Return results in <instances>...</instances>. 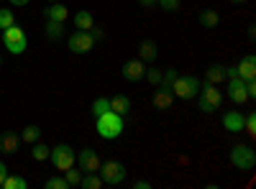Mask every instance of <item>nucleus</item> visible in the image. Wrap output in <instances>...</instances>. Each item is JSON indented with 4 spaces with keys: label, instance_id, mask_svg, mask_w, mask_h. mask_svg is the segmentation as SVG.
Wrapping results in <instances>:
<instances>
[{
    "label": "nucleus",
    "instance_id": "obj_1",
    "mask_svg": "<svg viewBox=\"0 0 256 189\" xmlns=\"http://www.w3.org/2000/svg\"><path fill=\"white\" fill-rule=\"evenodd\" d=\"M95 120H98V133H100V138H105V141H113V138H118V136L123 133V115H118V113H113V110L98 115Z\"/></svg>",
    "mask_w": 256,
    "mask_h": 189
},
{
    "label": "nucleus",
    "instance_id": "obj_29",
    "mask_svg": "<svg viewBox=\"0 0 256 189\" xmlns=\"http://www.w3.org/2000/svg\"><path fill=\"white\" fill-rule=\"evenodd\" d=\"M156 3H159V8L164 13H177L180 5H182V0H156Z\"/></svg>",
    "mask_w": 256,
    "mask_h": 189
},
{
    "label": "nucleus",
    "instance_id": "obj_5",
    "mask_svg": "<svg viewBox=\"0 0 256 189\" xmlns=\"http://www.w3.org/2000/svg\"><path fill=\"white\" fill-rule=\"evenodd\" d=\"M230 164L236 166V169H241V172H251L254 166H256L254 149H251V146H244V143L233 146V149H230Z\"/></svg>",
    "mask_w": 256,
    "mask_h": 189
},
{
    "label": "nucleus",
    "instance_id": "obj_31",
    "mask_svg": "<svg viewBox=\"0 0 256 189\" xmlns=\"http://www.w3.org/2000/svg\"><path fill=\"white\" fill-rule=\"evenodd\" d=\"M174 77H177V69H172V67L164 69V74H162V85H159V87L169 90V87H172V82H174Z\"/></svg>",
    "mask_w": 256,
    "mask_h": 189
},
{
    "label": "nucleus",
    "instance_id": "obj_27",
    "mask_svg": "<svg viewBox=\"0 0 256 189\" xmlns=\"http://www.w3.org/2000/svg\"><path fill=\"white\" fill-rule=\"evenodd\" d=\"M110 110V97H98L95 102H92V115L98 118V115H102V113H108Z\"/></svg>",
    "mask_w": 256,
    "mask_h": 189
},
{
    "label": "nucleus",
    "instance_id": "obj_40",
    "mask_svg": "<svg viewBox=\"0 0 256 189\" xmlns=\"http://www.w3.org/2000/svg\"><path fill=\"white\" fill-rule=\"evenodd\" d=\"M31 0H10V5H28Z\"/></svg>",
    "mask_w": 256,
    "mask_h": 189
},
{
    "label": "nucleus",
    "instance_id": "obj_26",
    "mask_svg": "<svg viewBox=\"0 0 256 189\" xmlns=\"http://www.w3.org/2000/svg\"><path fill=\"white\" fill-rule=\"evenodd\" d=\"M46 36L54 41V38H62L64 36V23H56V20H46Z\"/></svg>",
    "mask_w": 256,
    "mask_h": 189
},
{
    "label": "nucleus",
    "instance_id": "obj_23",
    "mask_svg": "<svg viewBox=\"0 0 256 189\" xmlns=\"http://www.w3.org/2000/svg\"><path fill=\"white\" fill-rule=\"evenodd\" d=\"M49 151H52V149H49L46 143H38V141L31 143V156H34V161H46V159H49Z\"/></svg>",
    "mask_w": 256,
    "mask_h": 189
},
{
    "label": "nucleus",
    "instance_id": "obj_41",
    "mask_svg": "<svg viewBox=\"0 0 256 189\" xmlns=\"http://www.w3.org/2000/svg\"><path fill=\"white\" fill-rule=\"evenodd\" d=\"M230 3H246V0H230Z\"/></svg>",
    "mask_w": 256,
    "mask_h": 189
},
{
    "label": "nucleus",
    "instance_id": "obj_30",
    "mask_svg": "<svg viewBox=\"0 0 256 189\" xmlns=\"http://www.w3.org/2000/svg\"><path fill=\"white\" fill-rule=\"evenodd\" d=\"M44 187L46 189H70V184H67V179H64V177H52V179H46Z\"/></svg>",
    "mask_w": 256,
    "mask_h": 189
},
{
    "label": "nucleus",
    "instance_id": "obj_20",
    "mask_svg": "<svg viewBox=\"0 0 256 189\" xmlns=\"http://www.w3.org/2000/svg\"><path fill=\"white\" fill-rule=\"evenodd\" d=\"M92 26H95V18H92L90 10H80V13L74 15V28H77V31H90Z\"/></svg>",
    "mask_w": 256,
    "mask_h": 189
},
{
    "label": "nucleus",
    "instance_id": "obj_24",
    "mask_svg": "<svg viewBox=\"0 0 256 189\" xmlns=\"http://www.w3.org/2000/svg\"><path fill=\"white\" fill-rule=\"evenodd\" d=\"M38 138H41V128H38V125H26L24 133H20V141H24V143H36Z\"/></svg>",
    "mask_w": 256,
    "mask_h": 189
},
{
    "label": "nucleus",
    "instance_id": "obj_2",
    "mask_svg": "<svg viewBox=\"0 0 256 189\" xmlns=\"http://www.w3.org/2000/svg\"><path fill=\"white\" fill-rule=\"evenodd\" d=\"M169 90H172V95L180 97V100H192L200 92V79L192 77V74H177Z\"/></svg>",
    "mask_w": 256,
    "mask_h": 189
},
{
    "label": "nucleus",
    "instance_id": "obj_9",
    "mask_svg": "<svg viewBox=\"0 0 256 189\" xmlns=\"http://www.w3.org/2000/svg\"><path fill=\"white\" fill-rule=\"evenodd\" d=\"M77 164H80V169L84 172V174H92V172H98L100 169V156H98V151H92V149H82L80 154H77Z\"/></svg>",
    "mask_w": 256,
    "mask_h": 189
},
{
    "label": "nucleus",
    "instance_id": "obj_13",
    "mask_svg": "<svg viewBox=\"0 0 256 189\" xmlns=\"http://www.w3.org/2000/svg\"><path fill=\"white\" fill-rule=\"evenodd\" d=\"M233 69H236V77H241L244 82L246 79H256V56L254 54H246Z\"/></svg>",
    "mask_w": 256,
    "mask_h": 189
},
{
    "label": "nucleus",
    "instance_id": "obj_39",
    "mask_svg": "<svg viewBox=\"0 0 256 189\" xmlns=\"http://www.w3.org/2000/svg\"><path fill=\"white\" fill-rule=\"evenodd\" d=\"M90 33H92V38H102V31H100V28H95V26L90 28Z\"/></svg>",
    "mask_w": 256,
    "mask_h": 189
},
{
    "label": "nucleus",
    "instance_id": "obj_36",
    "mask_svg": "<svg viewBox=\"0 0 256 189\" xmlns=\"http://www.w3.org/2000/svg\"><path fill=\"white\" fill-rule=\"evenodd\" d=\"M134 189H152V182H146V179H136V182H134Z\"/></svg>",
    "mask_w": 256,
    "mask_h": 189
},
{
    "label": "nucleus",
    "instance_id": "obj_38",
    "mask_svg": "<svg viewBox=\"0 0 256 189\" xmlns=\"http://www.w3.org/2000/svg\"><path fill=\"white\" fill-rule=\"evenodd\" d=\"M138 3H141L144 8H152V5H156V0H138Z\"/></svg>",
    "mask_w": 256,
    "mask_h": 189
},
{
    "label": "nucleus",
    "instance_id": "obj_43",
    "mask_svg": "<svg viewBox=\"0 0 256 189\" xmlns=\"http://www.w3.org/2000/svg\"><path fill=\"white\" fill-rule=\"evenodd\" d=\"M0 64H3V59H0Z\"/></svg>",
    "mask_w": 256,
    "mask_h": 189
},
{
    "label": "nucleus",
    "instance_id": "obj_4",
    "mask_svg": "<svg viewBox=\"0 0 256 189\" xmlns=\"http://www.w3.org/2000/svg\"><path fill=\"white\" fill-rule=\"evenodd\" d=\"M3 46H6L10 54H16V56L26 51V46H28V38H26L24 28H20L18 23H13V26L3 28Z\"/></svg>",
    "mask_w": 256,
    "mask_h": 189
},
{
    "label": "nucleus",
    "instance_id": "obj_3",
    "mask_svg": "<svg viewBox=\"0 0 256 189\" xmlns=\"http://www.w3.org/2000/svg\"><path fill=\"white\" fill-rule=\"evenodd\" d=\"M200 110L202 113H216L220 110V105H223V92L218 90V85H210V82H205V85H200Z\"/></svg>",
    "mask_w": 256,
    "mask_h": 189
},
{
    "label": "nucleus",
    "instance_id": "obj_34",
    "mask_svg": "<svg viewBox=\"0 0 256 189\" xmlns=\"http://www.w3.org/2000/svg\"><path fill=\"white\" fill-rule=\"evenodd\" d=\"M162 74H164L162 69H146L144 79H148V82H152V85H156V87H159V85H162Z\"/></svg>",
    "mask_w": 256,
    "mask_h": 189
},
{
    "label": "nucleus",
    "instance_id": "obj_22",
    "mask_svg": "<svg viewBox=\"0 0 256 189\" xmlns=\"http://www.w3.org/2000/svg\"><path fill=\"white\" fill-rule=\"evenodd\" d=\"M3 189H28V182L18 174H8L3 182Z\"/></svg>",
    "mask_w": 256,
    "mask_h": 189
},
{
    "label": "nucleus",
    "instance_id": "obj_7",
    "mask_svg": "<svg viewBox=\"0 0 256 189\" xmlns=\"http://www.w3.org/2000/svg\"><path fill=\"white\" fill-rule=\"evenodd\" d=\"M49 159H52V164H54V169L64 172V169H70V166H74L77 151L72 149V146H67V143H59L56 149L49 151Z\"/></svg>",
    "mask_w": 256,
    "mask_h": 189
},
{
    "label": "nucleus",
    "instance_id": "obj_10",
    "mask_svg": "<svg viewBox=\"0 0 256 189\" xmlns=\"http://www.w3.org/2000/svg\"><path fill=\"white\" fill-rule=\"evenodd\" d=\"M228 97L236 102V105H244L248 100V92H246V82L241 77H230L228 79Z\"/></svg>",
    "mask_w": 256,
    "mask_h": 189
},
{
    "label": "nucleus",
    "instance_id": "obj_17",
    "mask_svg": "<svg viewBox=\"0 0 256 189\" xmlns=\"http://www.w3.org/2000/svg\"><path fill=\"white\" fill-rule=\"evenodd\" d=\"M44 13H46V20H56V23H64V20L70 18V10L62 5V0H59V3H52Z\"/></svg>",
    "mask_w": 256,
    "mask_h": 189
},
{
    "label": "nucleus",
    "instance_id": "obj_14",
    "mask_svg": "<svg viewBox=\"0 0 256 189\" xmlns=\"http://www.w3.org/2000/svg\"><path fill=\"white\" fill-rule=\"evenodd\" d=\"M244 120H246V115L241 110L223 113V125H226V131H230V133H241L244 131Z\"/></svg>",
    "mask_w": 256,
    "mask_h": 189
},
{
    "label": "nucleus",
    "instance_id": "obj_19",
    "mask_svg": "<svg viewBox=\"0 0 256 189\" xmlns=\"http://www.w3.org/2000/svg\"><path fill=\"white\" fill-rule=\"evenodd\" d=\"M110 110L118 113V115H128V113H131V100H128L126 95H116V97H110Z\"/></svg>",
    "mask_w": 256,
    "mask_h": 189
},
{
    "label": "nucleus",
    "instance_id": "obj_25",
    "mask_svg": "<svg viewBox=\"0 0 256 189\" xmlns=\"http://www.w3.org/2000/svg\"><path fill=\"white\" fill-rule=\"evenodd\" d=\"M80 187H84V189H100V187H102V179H100V174H98V172L84 174V177H82V182H80Z\"/></svg>",
    "mask_w": 256,
    "mask_h": 189
},
{
    "label": "nucleus",
    "instance_id": "obj_15",
    "mask_svg": "<svg viewBox=\"0 0 256 189\" xmlns=\"http://www.w3.org/2000/svg\"><path fill=\"white\" fill-rule=\"evenodd\" d=\"M228 79V67L226 64H210L208 72H205V82H210V85H220V82Z\"/></svg>",
    "mask_w": 256,
    "mask_h": 189
},
{
    "label": "nucleus",
    "instance_id": "obj_18",
    "mask_svg": "<svg viewBox=\"0 0 256 189\" xmlns=\"http://www.w3.org/2000/svg\"><path fill=\"white\" fill-rule=\"evenodd\" d=\"M156 56H159V46L154 41H141L138 44V59L141 61H154Z\"/></svg>",
    "mask_w": 256,
    "mask_h": 189
},
{
    "label": "nucleus",
    "instance_id": "obj_32",
    "mask_svg": "<svg viewBox=\"0 0 256 189\" xmlns=\"http://www.w3.org/2000/svg\"><path fill=\"white\" fill-rule=\"evenodd\" d=\"M13 23H16L13 13H10L8 8H0V28H8V26H13Z\"/></svg>",
    "mask_w": 256,
    "mask_h": 189
},
{
    "label": "nucleus",
    "instance_id": "obj_16",
    "mask_svg": "<svg viewBox=\"0 0 256 189\" xmlns=\"http://www.w3.org/2000/svg\"><path fill=\"white\" fill-rule=\"evenodd\" d=\"M152 102H154V108H156V110H169V108L174 105V95H172V90H164V87H159Z\"/></svg>",
    "mask_w": 256,
    "mask_h": 189
},
{
    "label": "nucleus",
    "instance_id": "obj_12",
    "mask_svg": "<svg viewBox=\"0 0 256 189\" xmlns=\"http://www.w3.org/2000/svg\"><path fill=\"white\" fill-rule=\"evenodd\" d=\"M20 136L18 133H13V131H6L3 136H0V154L3 156H16L18 154V149H20Z\"/></svg>",
    "mask_w": 256,
    "mask_h": 189
},
{
    "label": "nucleus",
    "instance_id": "obj_11",
    "mask_svg": "<svg viewBox=\"0 0 256 189\" xmlns=\"http://www.w3.org/2000/svg\"><path fill=\"white\" fill-rule=\"evenodd\" d=\"M120 74H123V79H128V82H138V79H144L146 67H144L141 59H128L126 64H123V69H120Z\"/></svg>",
    "mask_w": 256,
    "mask_h": 189
},
{
    "label": "nucleus",
    "instance_id": "obj_33",
    "mask_svg": "<svg viewBox=\"0 0 256 189\" xmlns=\"http://www.w3.org/2000/svg\"><path fill=\"white\" fill-rule=\"evenodd\" d=\"M244 131H246L251 138L256 136V115H254V113H248V115H246V120H244Z\"/></svg>",
    "mask_w": 256,
    "mask_h": 189
},
{
    "label": "nucleus",
    "instance_id": "obj_35",
    "mask_svg": "<svg viewBox=\"0 0 256 189\" xmlns=\"http://www.w3.org/2000/svg\"><path fill=\"white\" fill-rule=\"evenodd\" d=\"M246 92H248V97H256V82L254 79H246Z\"/></svg>",
    "mask_w": 256,
    "mask_h": 189
},
{
    "label": "nucleus",
    "instance_id": "obj_42",
    "mask_svg": "<svg viewBox=\"0 0 256 189\" xmlns=\"http://www.w3.org/2000/svg\"><path fill=\"white\" fill-rule=\"evenodd\" d=\"M49 3H59V0H49Z\"/></svg>",
    "mask_w": 256,
    "mask_h": 189
},
{
    "label": "nucleus",
    "instance_id": "obj_8",
    "mask_svg": "<svg viewBox=\"0 0 256 189\" xmlns=\"http://www.w3.org/2000/svg\"><path fill=\"white\" fill-rule=\"evenodd\" d=\"M95 49V38L90 31H74L70 36V51L72 54H90Z\"/></svg>",
    "mask_w": 256,
    "mask_h": 189
},
{
    "label": "nucleus",
    "instance_id": "obj_6",
    "mask_svg": "<svg viewBox=\"0 0 256 189\" xmlns=\"http://www.w3.org/2000/svg\"><path fill=\"white\" fill-rule=\"evenodd\" d=\"M102 184H108V187H118L123 179H126V166L120 161H102L100 164V169H98Z\"/></svg>",
    "mask_w": 256,
    "mask_h": 189
},
{
    "label": "nucleus",
    "instance_id": "obj_28",
    "mask_svg": "<svg viewBox=\"0 0 256 189\" xmlns=\"http://www.w3.org/2000/svg\"><path fill=\"white\" fill-rule=\"evenodd\" d=\"M64 179H67V184H70V187H80V182H82V169L77 172L74 166L64 169Z\"/></svg>",
    "mask_w": 256,
    "mask_h": 189
},
{
    "label": "nucleus",
    "instance_id": "obj_21",
    "mask_svg": "<svg viewBox=\"0 0 256 189\" xmlns=\"http://www.w3.org/2000/svg\"><path fill=\"white\" fill-rule=\"evenodd\" d=\"M218 23H220V15L216 10H202L200 13V26L202 28H216Z\"/></svg>",
    "mask_w": 256,
    "mask_h": 189
},
{
    "label": "nucleus",
    "instance_id": "obj_37",
    "mask_svg": "<svg viewBox=\"0 0 256 189\" xmlns=\"http://www.w3.org/2000/svg\"><path fill=\"white\" fill-rule=\"evenodd\" d=\"M6 177H8V166L0 161V187H3V182H6Z\"/></svg>",
    "mask_w": 256,
    "mask_h": 189
}]
</instances>
